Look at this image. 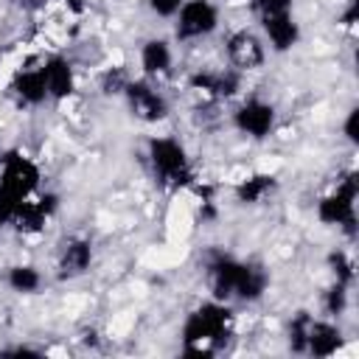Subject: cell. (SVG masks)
I'll list each match as a JSON object with an SVG mask.
<instances>
[{"instance_id":"obj_23","label":"cell","mask_w":359,"mask_h":359,"mask_svg":"<svg viewBox=\"0 0 359 359\" xmlns=\"http://www.w3.org/2000/svg\"><path fill=\"white\" fill-rule=\"evenodd\" d=\"M348 283H339V280H334L331 286H328V292L323 294V309H325V314L328 317H339L345 309H348Z\"/></svg>"},{"instance_id":"obj_27","label":"cell","mask_w":359,"mask_h":359,"mask_svg":"<svg viewBox=\"0 0 359 359\" xmlns=\"http://www.w3.org/2000/svg\"><path fill=\"white\" fill-rule=\"evenodd\" d=\"M356 17H359V6H356V0H351V3H348V8L342 11V17H339V22H342L345 28H353V22H356Z\"/></svg>"},{"instance_id":"obj_1","label":"cell","mask_w":359,"mask_h":359,"mask_svg":"<svg viewBox=\"0 0 359 359\" xmlns=\"http://www.w3.org/2000/svg\"><path fill=\"white\" fill-rule=\"evenodd\" d=\"M236 328V314L230 309V303L222 300H205L199 303L194 311H188L185 323H182V351L188 356H216L233 337Z\"/></svg>"},{"instance_id":"obj_14","label":"cell","mask_w":359,"mask_h":359,"mask_svg":"<svg viewBox=\"0 0 359 359\" xmlns=\"http://www.w3.org/2000/svg\"><path fill=\"white\" fill-rule=\"evenodd\" d=\"M191 90H199L202 95L210 98H233L241 90V73L233 67L224 70H196L188 79Z\"/></svg>"},{"instance_id":"obj_9","label":"cell","mask_w":359,"mask_h":359,"mask_svg":"<svg viewBox=\"0 0 359 359\" xmlns=\"http://www.w3.org/2000/svg\"><path fill=\"white\" fill-rule=\"evenodd\" d=\"M224 53H227V65L233 70L252 73V70L264 67V62H266V42L250 28H236L224 39Z\"/></svg>"},{"instance_id":"obj_5","label":"cell","mask_w":359,"mask_h":359,"mask_svg":"<svg viewBox=\"0 0 359 359\" xmlns=\"http://www.w3.org/2000/svg\"><path fill=\"white\" fill-rule=\"evenodd\" d=\"M356 196H359V180L353 171H348L328 194H323L314 205V216L325 227H339L348 236L356 233Z\"/></svg>"},{"instance_id":"obj_20","label":"cell","mask_w":359,"mask_h":359,"mask_svg":"<svg viewBox=\"0 0 359 359\" xmlns=\"http://www.w3.org/2000/svg\"><path fill=\"white\" fill-rule=\"evenodd\" d=\"M311 317H314V314H309V311H297V314L289 320L286 339H289V348H292L294 353H303V351H306V334H309Z\"/></svg>"},{"instance_id":"obj_26","label":"cell","mask_w":359,"mask_h":359,"mask_svg":"<svg viewBox=\"0 0 359 359\" xmlns=\"http://www.w3.org/2000/svg\"><path fill=\"white\" fill-rule=\"evenodd\" d=\"M342 135H345V140L348 143H359V109L356 107H351L348 112H345V121H342Z\"/></svg>"},{"instance_id":"obj_28","label":"cell","mask_w":359,"mask_h":359,"mask_svg":"<svg viewBox=\"0 0 359 359\" xmlns=\"http://www.w3.org/2000/svg\"><path fill=\"white\" fill-rule=\"evenodd\" d=\"M45 3H48V0H17V6H20L22 11H39V8H45Z\"/></svg>"},{"instance_id":"obj_2","label":"cell","mask_w":359,"mask_h":359,"mask_svg":"<svg viewBox=\"0 0 359 359\" xmlns=\"http://www.w3.org/2000/svg\"><path fill=\"white\" fill-rule=\"evenodd\" d=\"M266 286H269V275L261 264L241 261L236 255H216L208 264V289L213 300L255 303L264 297Z\"/></svg>"},{"instance_id":"obj_12","label":"cell","mask_w":359,"mask_h":359,"mask_svg":"<svg viewBox=\"0 0 359 359\" xmlns=\"http://www.w3.org/2000/svg\"><path fill=\"white\" fill-rule=\"evenodd\" d=\"M342 345H345L342 328L331 317H311V325H309V334H306V351L303 353H309L314 359H328L337 351H342Z\"/></svg>"},{"instance_id":"obj_30","label":"cell","mask_w":359,"mask_h":359,"mask_svg":"<svg viewBox=\"0 0 359 359\" xmlns=\"http://www.w3.org/2000/svg\"><path fill=\"white\" fill-rule=\"evenodd\" d=\"M6 224H8V222H6V219H3V216H0V230H3V227H6Z\"/></svg>"},{"instance_id":"obj_6","label":"cell","mask_w":359,"mask_h":359,"mask_svg":"<svg viewBox=\"0 0 359 359\" xmlns=\"http://www.w3.org/2000/svg\"><path fill=\"white\" fill-rule=\"evenodd\" d=\"M171 20H174L177 42H199V39H208L219 28L222 14L213 0H185Z\"/></svg>"},{"instance_id":"obj_4","label":"cell","mask_w":359,"mask_h":359,"mask_svg":"<svg viewBox=\"0 0 359 359\" xmlns=\"http://www.w3.org/2000/svg\"><path fill=\"white\" fill-rule=\"evenodd\" d=\"M146 157H149V168L154 174V182L160 188L180 191V188L194 182V168H191L188 149L177 137H171V135L151 137L149 146H146Z\"/></svg>"},{"instance_id":"obj_22","label":"cell","mask_w":359,"mask_h":359,"mask_svg":"<svg viewBox=\"0 0 359 359\" xmlns=\"http://www.w3.org/2000/svg\"><path fill=\"white\" fill-rule=\"evenodd\" d=\"M129 73L123 67H104L98 76V90L104 95H123V87L129 84Z\"/></svg>"},{"instance_id":"obj_17","label":"cell","mask_w":359,"mask_h":359,"mask_svg":"<svg viewBox=\"0 0 359 359\" xmlns=\"http://www.w3.org/2000/svg\"><path fill=\"white\" fill-rule=\"evenodd\" d=\"M93 266V241L90 238H67L62 252H59V261H56V269H59V278H81L87 269Z\"/></svg>"},{"instance_id":"obj_25","label":"cell","mask_w":359,"mask_h":359,"mask_svg":"<svg viewBox=\"0 0 359 359\" xmlns=\"http://www.w3.org/2000/svg\"><path fill=\"white\" fill-rule=\"evenodd\" d=\"M143 3H146V8H149L154 17L171 20V17L180 11V6H182L185 0H143Z\"/></svg>"},{"instance_id":"obj_19","label":"cell","mask_w":359,"mask_h":359,"mask_svg":"<svg viewBox=\"0 0 359 359\" xmlns=\"http://www.w3.org/2000/svg\"><path fill=\"white\" fill-rule=\"evenodd\" d=\"M6 286L17 294H36L42 289V272L34 264H11L6 269Z\"/></svg>"},{"instance_id":"obj_7","label":"cell","mask_w":359,"mask_h":359,"mask_svg":"<svg viewBox=\"0 0 359 359\" xmlns=\"http://www.w3.org/2000/svg\"><path fill=\"white\" fill-rule=\"evenodd\" d=\"M123 101L132 118H137L140 123H163L171 112L168 98L157 90V84H151V79H129V84L123 87Z\"/></svg>"},{"instance_id":"obj_15","label":"cell","mask_w":359,"mask_h":359,"mask_svg":"<svg viewBox=\"0 0 359 359\" xmlns=\"http://www.w3.org/2000/svg\"><path fill=\"white\" fill-rule=\"evenodd\" d=\"M8 95L20 104V107H39L48 98V87H45V76H42V67H22L11 76L8 81Z\"/></svg>"},{"instance_id":"obj_18","label":"cell","mask_w":359,"mask_h":359,"mask_svg":"<svg viewBox=\"0 0 359 359\" xmlns=\"http://www.w3.org/2000/svg\"><path fill=\"white\" fill-rule=\"evenodd\" d=\"M278 185H280L278 174H272V171H255V174H247L244 180H238L233 185V196L241 205H261L264 199H269L278 191Z\"/></svg>"},{"instance_id":"obj_24","label":"cell","mask_w":359,"mask_h":359,"mask_svg":"<svg viewBox=\"0 0 359 359\" xmlns=\"http://www.w3.org/2000/svg\"><path fill=\"white\" fill-rule=\"evenodd\" d=\"M250 8H252V14L258 20H264V17L294 11V0H250Z\"/></svg>"},{"instance_id":"obj_8","label":"cell","mask_w":359,"mask_h":359,"mask_svg":"<svg viewBox=\"0 0 359 359\" xmlns=\"http://www.w3.org/2000/svg\"><path fill=\"white\" fill-rule=\"evenodd\" d=\"M278 123V109L272 101L266 98H244L236 109H233V126L236 132H241L250 140H266L275 132Z\"/></svg>"},{"instance_id":"obj_11","label":"cell","mask_w":359,"mask_h":359,"mask_svg":"<svg viewBox=\"0 0 359 359\" xmlns=\"http://www.w3.org/2000/svg\"><path fill=\"white\" fill-rule=\"evenodd\" d=\"M261 22V31H264V42L275 50V53H289L300 45L303 39V28L294 17V11H286V14H275V17H264L258 20Z\"/></svg>"},{"instance_id":"obj_13","label":"cell","mask_w":359,"mask_h":359,"mask_svg":"<svg viewBox=\"0 0 359 359\" xmlns=\"http://www.w3.org/2000/svg\"><path fill=\"white\" fill-rule=\"evenodd\" d=\"M39 67H42L45 87H48V98L50 101H67L76 93V70H73V65H70L67 56L53 53Z\"/></svg>"},{"instance_id":"obj_29","label":"cell","mask_w":359,"mask_h":359,"mask_svg":"<svg viewBox=\"0 0 359 359\" xmlns=\"http://www.w3.org/2000/svg\"><path fill=\"white\" fill-rule=\"evenodd\" d=\"M59 3H65L73 14H81V11H84V0H59Z\"/></svg>"},{"instance_id":"obj_21","label":"cell","mask_w":359,"mask_h":359,"mask_svg":"<svg viewBox=\"0 0 359 359\" xmlns=\"http://www.w3.org/2000/svg\"><path fill=\"white\" fill-rule=\"evenodd\" d=\"M328 269H331V275H334V280H339V283H353V278H356V266H353V258L345 252V250H334V252H328Z\"/></svg>"},{"instance_id":"obj_16","label":"cell","mask_w":359,"mask_h":359,"mask_svg":"<svg viewBox=\"0 0 359 359\" xmlns=\"http://www.w3.org/2000/svg\"><path fill=\"white\" fill-rule=\"evenodd\" d=\"M137 62H140V70H143V79H163L171 73L174 67V48L168 39L163 36H149L143 45H140V53H137Z\"/></svg>"},{"instance_id":"obj_3","label":"cell","mask_w":359,"mask_h":359,"mask_svg":"<svg viewBox=\"0 0 359 359\" xmlns=\"http://www.w3.org/2000/svg\"><path fill=\"white\" fill-rule=\"evenodd\" d=\"M39 165L22 151H8L0 157V216L8 222L11 213L39 191Z\"/></svg>"},{"instance_id":"obj_10","label":"cell","mask_w":359,"mask_h":359,"mask_svg":"<svg viewBox=\"0 0 359 359\" xmlns=\"http://www.w3.org/2000/svg\"><path fill=\"white\" fill-rule=\"evenodd\" d=\"M59 208V196L56 194H34L31 199H25L8 219V224H14L17 233L22 236H34V233H42L45 224L50 222V216L56 213Z\"/></svg>"}]
</instances>
